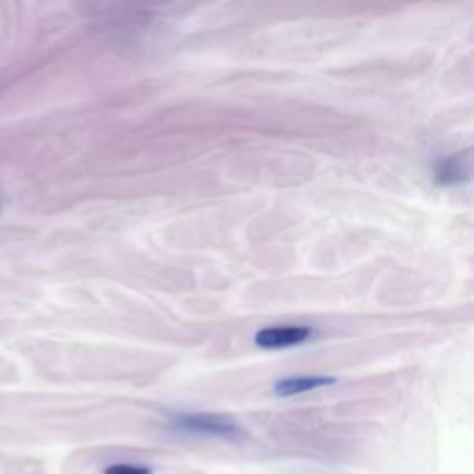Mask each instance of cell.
Returning <instances> with one entry per match:
<instances>
[{
    "label": "cell",
    "mask_w": 474,
    "mask_h": 474,
    "mask_svg": "<svg viewBox=\"0 0 474 474\" xmlns=\"http://www.w3.org/2000/svg\"><path fill=\"white\" fill-rule=\"evenodd\" d=\"M173 425L187 434L217 439H239L245 436L234 419L219 413H178L173 417Z\"/></svg>",
    "instance_id": "cell-1"
},
{
    "label": "cell",
    "mask_w": 474,
    "mask_h": 474,
    "mask_svg": "<svg viewBox=\"0 0 474 474\" xmlns=\"http://www.w3.org/2000/svg\"><path fill=\"white\" fill-rule=\"evenodd\" d=\"M104 474H152V469L137 463H114L104 470Z\"/></svg>",
    "instance_id": "cell-5"
},
{
    "label": "cell",
    "mask_w": 474,
    "mask_h": 474,
    "mask_svg": "<svg viewBox=\"0 0 474 474\" xmlns=\"http://www.w3.org/2000/svg\"><path fill=\"white\" fill-rule=\"evenodd\" d=\"M313 336V330L309 327H267L256 332L254 341L261 348H287L295 345L306 343Z\"/></svg>",
    "instance_id": "cell-2"
},
{
    "label": "cell",
    "mask_w": 474,
    "mask_h": 474,
    "mask_svg": "<svg viewBox=\"0 0 474 474\" xmlns=\"http://www.w3.org/2000/svg\"><path fill=\"white\" fill-rule=\"evenodd\" d=\"M332 384H336L334 377H291V378L278 380L275 384V393L278 397H295Z\"/></svg>",
    "instance_id": "cell-3"
},
{
    "label": "cell",
    "mask_w": 474,
    "mask_h": 474,
    "mask_svg": "<svg viewBox=\"0 0 474 474\" xmlns=\"http://www.w3.org/2000/svg\"><path fill=\"white\" fill-rule=\"evenodd\" d=\"M469 178V162L463 164L461 156L454 154L436 164V182L441 186H454Z\"/></svg>",
    "instance_id": "cell-4"
}]
</instances>
